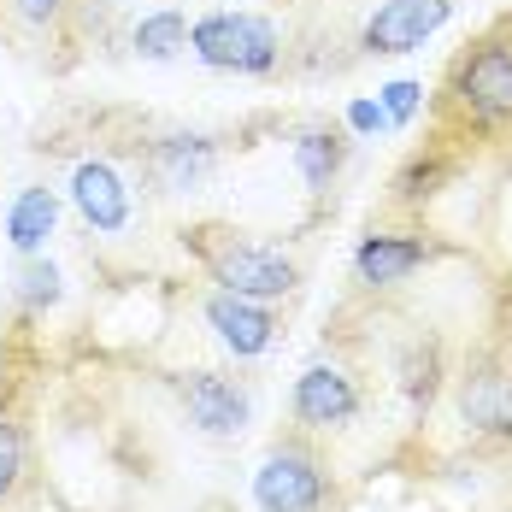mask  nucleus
Listing matches in <instances>:
<instances>
[{"instance_id":"f257e3e1","label":"nucleus","mask_w":512,"mask_h":512,"mask_svg":"<svg viewBox=\"0 0 512 512\" xmlns=\"http://www.w3.org/2000/svg\"><path fill=\"white\" fill-rule=\"evenodd\" d=\"M436 118L454 142L501 136L512 130V30L495 24L477 42H465L436 89Z\"/></svg>"},{"instance_id":"f03ea898","label":"nucleus","mask_w":512,"mask_h":512,"mask_svg":"<svg viewBox=\"0 0 512 512\" xmlns=\"http://www.w3.org/2000/svg\"><path fill=\"white\" fill-rule=\"evenodd\" d=\"M183 248H195V259L206 265V277H212L224 295L283 301V295H295V283H301V265L283 254V248L242 242L236 230H218V224H195V230H183Z\"/></svg>"},{"instance_id":"7ed1b4c3","label":"nucleus","mask_w":512,"mask_h":512,"mask_svg":"<svg viewBox=\"0 0 512 512\" xmlns=\"http://www.w3.org/2000/svg\"><path fill=\"white\" fill-rule=\"evenodd\" d=\"M189 48L218 71H242V77H265L277 71L283 36L265 12H206L189 24Z\"/></svg>"},{"instance_id":"20e7f679","label":"nucleus","mask_w":512,"mask_h":512,"mask_svg":"<svg viewBox=\"0 0 512 512\" xmlns=\"http://www.w3.org/2000/svg\"><path fill=\"white\" fill-rule=\"evenodd\" d=\"M454 407L471 442L512 448V365L501 354H471L454 371Z\"/></svg>"},{"instance_id":"39448f33","label":"nucleus","mask_w":512,"mask_h":512,"mask_svg":"<svg viewBox=\"0 0 512 512\" xmlns=\"http://www.w3.org/2000/svg\"><path fill=\"white\" fill-rule=\"evenodd\" d=\"M330 495V471L301 436L277 442L254 471V507L259 512H324Z\"/></svg>"},{"instance_id":"423d86ee","label":"nucleus","mask_w":512,"mask_h":512,"mask_svg":"<svg viewBox=\"0 0 512 512\" xmlns=\"http://www.w3.org/2000/svg\"><path fill=\"white\" fill-rule=\"evenodd\" d=\"M289 407H295V424L312 430V436H330V430H348L365 407V389H359V377L348 365H307L301 377H295V395H289Z\"/></svg>"},{"instance_id":"0eeeda50","label":"nucleus","mask_w":512,"mask_h":512,"mask_svg":"<svg viewBox=\"0 0 512 512\" xmlns=\"http://www.w3.org/2000/svg\"><path fill=\"white\" fill-rule=\"evenodd\" d=\"M177 401L189 412V424L201 436H218V442L242 436L248 418H254V395L236 377H224V371H183L177 377Z\"/></svg>"},{"instance_id":"6e6552de","label":"nucleus","mask_w":512,"mask_h":512,"mask_svg":"<svg viewBox=\"0 0 512 512\" xmlns=\"http://www.w3.org/2000/svg\"><path fill=\"white\" fill-rule=\"evenodd\" d=\"M448 18H454V0H383V6L365 18L359 48L383 53V59H395V53H418L442 24H448Z\"/></svg>"},{"instance_id":"1a4fd4ad","label":"nucleus","mask_w":512,"mask_h":512,"mask_svg":"<svg viewBox=\"0 0 512 512\" xmlns=\"http://www.w3.org/2000/svg\"><path fill=\"white\" fill-rule=\"evenodd\" d=\"M436 254L442 248L430 236H418V230H371L354 248V277L365 289H401L412 271H424Z\"/></svg>"},{"instance_id":"9d476101","label":"nucleus","mask_w":512,"mask_h":512,"mask_svg":"<svg viewBox=\"0 0 512 512\" xmlns=\"http://www.w3.org/2000/svg\"><path fill=\"white\" fill-rule=\"evenodd\" d=\"M142 171H148V183H154L159 195H189V189H201L206 177L218 171V148H212L206 136H183V130H171V136L148 142Z\"/></svg>"},{"instance_id":"9b49d317","label":"nucleus","mask_w":512,"mask_h":512,"mask_svg":"<svg viewBox=\"0 0 512 512\" xmlns=\"http://www.w3.org/2000/svg\"><path fill=\"white\" fill-rule=\"evenodd\" d=\"M206 324L218 330V342L236 359H259L271 342H277V312L271 301H248V295H206Z\"/></svg>"},{"instance_id":"f8f14e48","label":"nucleus","mask_w":512,"mask_h":512,"mask_svg":"<svg viewBox=\"0 0 512 512\" xmlns=\"http://www.w3.org/2000/svg\"><path fill=\"white\" fill-rule=\"evenodd\" d=\"M71 201L83 212V224L101 230V236H118L130 224V189H124V177L106 159H83L71 171Z\"/></svg>"},{"instance_id":"ddd939ff","label":"nucleus","mask_w":512,"mask_h":512,"mask_svg":"<svg viewBox=\"0 0 512 512\" xmlns=\"http://www.w3.org/2000/svg\"><path fill=\"white\" fill-rule=\"evenodd\" d=\"M348 130H336V124H307L301 136H295V165H301V177H307L312 195H324L336 177H342V165H348Z\"/></svg>"},{"instance_id":"4468645a","label":"nucleus","mask_w":512,"mask_h":512,"mask_svg":"<svg viewBox=\"0 0 512 512\" xmlns=\"http://www.w3.org/2000/svg\"><path fill=\"white\" fill-rule=\"evenodd\" d=\"M53 224H59V195H53L48 183H30V189L12 201V212H6V236H12V248L24 259L48 248Z\"/></svg>"},{"instance_id":"2eb2a0df","label":"nucleus","mask_w":512,"mask_h":512,"mask_svg":"<svg viewBox=\"0 0 512 512\" xmlns=\"http://www.w3.org/2000/svg\"><path fill=\"white\" fill-rule=\"evenodd\" d=\"M442 383H448V354H442V342H436V336H418L407 354H401V395H407V407L424 418V412L436 407Z\"/></svg>"},{"instance_id":"dca6fc26","label":"nucleus","mask_w":512,"mask_h":512,"mask_svg":"<svg viewBox=\"0 0 512 512\" xmlns=\"http://www.w3.org/2000/svg\"><path fill=\"white\" fill-rule=\"evenodd\" d=\"M448 177H454V159L442 154V148L412 154V165L395 177V206H418V201H430V195H442Z\"/></svg>"},{"instance_id":"f3484780","label":"nucleus","mask_w":512,"mask_h":512,"mask_svg":"<svg viewBox=\"0 0 512 512\" xmlns=\"http://www.w3.org/2000/svg\"><path fill=\"white\" fill-rule=\"evenodd\" d=\"M136 53L142 59H177V53L189 48V18L177 12V6H165V12H148L142 24H136Z\"/></svg>"},{"instance_id":"a211bd4d","label":"nucleus","mask_w":512,"mask_h":512,"mask_svg":"<svg viewBox=\"0 0 512 512\" xmlns=\"http://www.w3.org/2000/svg\"><path fill=\"white\" fill-rule=\"evenodd\" d=\"M12 295H18V307L24 312H48V307H59V271H53L48 259H24L18 265V283H12Z\"/></svg>"},{"instance_id":"6ab92c4d","label":"nucleus","mask_w":512,"mask_h":512,"mask_svg":"<svg viewBox=\"0 0 512 512\" xmlns=\"http://www.w3.org/2000/svg\"><path fill=\"white\" fill-rule=\"evenodd\" d=\"M24 483V424L0 418V501Z\"/></svg>"},{"instance_id":"aec40b11","label":"nucleus","mask_w":512,"mask_h":512,"mask_svg":"<svg viewBox=\"0 0 512 512\" xmlns=\"http://www.w3.org/2000/svg\"><path fill=\"white\" fill-rule=\"evenodd\" d=\"M377 106H383V118H389L395 130H407L412 118H418V106H424V83L401 77V83H389V89L377 95Z\"/></svg>"},{"instance_id":"412c9836","label":"nucleus","mask_w":512,"mask_h":512,"mask_svg":"<svg viewBox=\"0 0 512 512\" xmlns=\"http://www.w3.org/2000/svg\"><path fill=\"white\" fill-rule=\"evenodd\" d=\"M348 130H354V136H377V130H389V118H383L377 101H354L348 106Z\"/></svg>"},{"instance_id":"4be33fe9","label":"nucleus","mask_w":512,"mask_h":512,"mask_svg":"<svg viewBox=\"0 0 512 512\" xmlns=\"http://www.w3.org/2000/svg\"><path fill=\"white\" fill-rule=\"evenodd\" d=\"M18 12H24L30 24H53V18L65 12V0H18Z\"/></svg>"}]
</instances>
